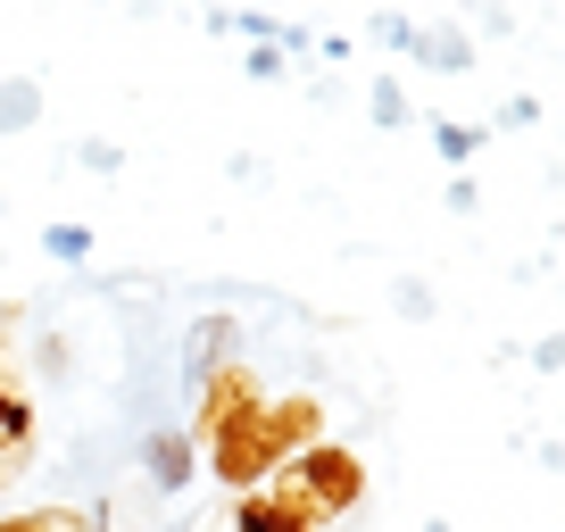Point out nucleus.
<instances>
[{"label":"nucleus","mask_w":565,"mask_h":532,"mask_svg":"<svg viewBox=\"0 0 565 532\" xmlns=\"http://www.w3.org/2000/svg\"><path fill=\"white\" fill-rule=\"evenodd\" d=\"M25 441H34V408L0 383V458H25Z\"/></svg>","instance_id":"nucleus-9"},{"label":"nucleus","mask_w":565,"mask_h":532,"mask_svg":"<svg viewBox=\"0 0 565 532\" xmlns=\"http://www.w3.org/2000/svg\"><path fill=\"white\" fill-rule=\"evenodd\" d=\"M209 466H216V482H233V491H258L266 475H275V449H266V433H258V408L249 416H233L225 433H209Z\"/></svg>","instance_id":"nucleus-3"},{"label":"nucleus","mask_w":565,"mask_h":532,"mask_svg":"<svg viewBox=\"0 0 565 532\" xmlns=\"http://www.w3.org/2000/svg\"><path fill=\"white\" fill-rule=\"evenodd\" d=\"M233 532H308V524L275 515V499H266V491H242V508H233Z\"/></svg>","instance_id":"nucleus-10"},{"label":"nucleus","mask_w":565,"mask_h":532,"mask_svg":"<svg viewBox=\"0 0 565 532\" xmlns=\"http://www.w3.org/2000/svg\"><path fill=\"white\" fill-rule=\"evenodd\" d=\"M216 366H233V317H200L192 324V350H183V383H209Z\"/></svg>","instance_id":"nucleus-6"},{"label":"nucleus","mask_w":565,"mask_h":532,"mask_svg":"<svg viewBox=\"0 0 565 532\" xmlns=\"http://www.w3.org/2000/svg\"><path fill=\"white\" fill-rule=\"evenodd\" d=\"M249 84H282V51H266V42H249Z\"/></svg>","instance_id":"nucleus-16"},{"label":"nucleus","mask_w":565,"mask_h":532,"mask_svg":"<svg viewBox=\"0 0 565 532\" xmlns=\"http://www.w3.org/2000/svg\"><path fill=\"white\" fill-rule=\"evenodd\" d=\"M275 515H291V524H333V515H350L358 499H366V466H358V449H341V441H317V449H300V458H282L275 466Z\"/></svg>","instance_id":"nucleus-1"},{"label":"nucleus","mask_w":565,"mask_h":532,"mask_svg":"<svg viewBox=\"0 0 565 532\" xmlns=\"http://www.w3.org/2000/svg\"><path fill=\"white\" fill-rule=\"evenodd\" d=\"M42 249L75 266V258H92V233H84V225H51V233H42Z\"/></svg>","instance_id":"nucleus-15"},{"label":"nucleus","mask_w":565,"mask_h":532,"mask_svg":"<svg viewBox=\"0 0 565 532\" xmlns=\"http://www.w3.org/2000/svg\"><path fill=\"white\" fill-rule=\"evenodd\" d=\"M84 167H92V175H117L125 159H117V142H84Z\"/></svg>","instance_id":"nucleus-17"},{"label":"nucleus","mask_w":565,"mask_h":532,"mask_svg":"<svg viewBox=\"0 0 565 532\" xmlns=\"http://www.w3.org/2000/svg\"><path fill=\"white\" fill-rule=\"evenodd\" d=\"M407 58L433 67V75H466L475 67V42H466V25H416V34H407Z\"/></svg>","instance_id":"nucleus-5"},{"label":"nucleus","mask_w":565,"mask_h":532,"mask_svg":"<svg viewBox=\"0 0 565 532\" xmlns=\"http://www.w3.org/2000/svg\"><path fill=\"white\" fill-rule=\"evenodd\" d=\"M258 400H266V391H258V374H249L242 358H233V366H216L209 383L192 391V433H183V441L200 449V441H209V433H225L233 416H249V408H258Z\"/></svg>","instance_id":"nucleus-2"},{"label":"nucleus","mask_w":565,"mask_h":532,"mask_svg":"<svg viewBox=\"0 0 565 532\" xmlns=\"http://www.w3.org/2000/svg\"><path fill=\"white\" fill-rule=\"evenodd\" d=\"M433 150H441L449 167H466V159L482 150V125H458V117H449V125H433Z\"/></svg>","instance_id":"nucleus-13"},{"label":"nucleus","mask_w":565,"mask_h":532,"mask_svg":"<svg viewBox=\"0 0 565 532\" xmlns=\"http://www.w3.org/2000/svg\"><path fill=\"white\" fill-rule=\"evenodd\" d=\"M407 34H416V18H399V9H383V18L366 25V42H383V51H399V58H407Z\"/></svg>","instance_id":"nucleus-14"},{"label":"nucleus","mask_w":565,"mask_h":532,"mask_svg":"<svg viewBox=\"0 0 565 532\" xmlns=\"http://www.w3.org/2000/svg\"><path fill=\"white\" fill-rule=\"evenodd\" d=\"M0 532H84V515L75 508H18V515H0Z\"/></svg>","instance_id":"nucleus-12"},{"label":"nucleus","mask_w":565,"mask_h":532,"mask_svg":"<svg viewBox=\"0 0 565 532\" xmlns=\"http://www.w3.org/2000/svg\"><path fill=\"white\" fill-rule=\"evenodd\" d=\"M258 433H266V449H275V466H282V458H300V449L324 441V400H308V391L258 400Z\"/></svg>","instance_id":"nucleus-4"},{"label":"nucleus","mask_w":565,"mask_h":532,"mask_svg":"<svg viewBox=\"0 0 565 532\" xmlns=\"http://www.w3.org/2000/svg\"><path fill=\"white\" fill-rule=\"evenodd\" d=\"M42 117V84L34 75H0V134H34Z\"/></svg>","instance_id":"nucleus-8"},{"label":"nucleus","mask_w":565,"mask_h":532,"mask_svg":"<svg viewBox=\"0 0 565 532\" xmlns=\"http://www.w3.org/2000/svg\"><path fill=\"white\" fill-rule=\"evenodd\" d=\"M141 466H150V491H183V482H192V466H200V449L183 441V433H150Z\"/></svg>","instance_id":"nucleus-7"},{"label":"nucleus","mask_w":565,"mask_h":532,"mask_svg":"<svg viewBox=\"0 0 565 532\" xmlns=\"http://www.w3.org/2000/svg\"><path fill=\"white\" fill-rule=\"evenodd\" d=\"M366 117L383 125V134H399V125H407V92H399V75H374V92H366Z\"/></svg>","instance_id":"nucleus-11"},{"label":"nucleus","mask_w":565,"mask_h":532,"mask_svg":"<svg viewBox=\"0 0 565 532\" xmlns=\"http://www.w3.org/2000/svg\"><path fill=\"white\" fill-rule=\"evenodd\" d=\"M391 300H399L407 317H433V291H424V284H399V291H391Z\"/></svg>","instance_id":"nucleus-18"}]
</instances>
